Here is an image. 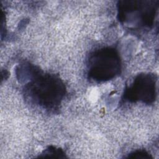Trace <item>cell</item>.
<instances>
[{"label": "cell", "instance_id": "obj_1", "mask_svg": "<svg viewBox=\"0 0 159 159\" xmlns=\"http://www.w3.org/2000/svg\"><path fill=\"white\" fill-rule=\"evenodd\" d=\"M32 98L44 107L52 109L58 105L64 95V86L53 76H40L29 87Z\"/></svg>", "mask_w": 159, "mask_h": 159}, {"label": "cell", "instance_id": "obj_2", "mask_svg": "<svg viewBox=\"0 0 159 159\" xmlns=\"http://www.w3.org/2000/svg\"><path fill=\"white\" fill-rule=\"evenodd\" d=\"M120 65L119 57L114 49L102 48L91 56L89 75L96 80H108L119 73Z\"/></svg>", "mask_w": 159, "mask_h": 159}, {"label": "cell", "instance_id": "obj_3", "mask_svg": "<svg viewBox=\"0 0 159 159\" xmlns=\"http://www.w3.org/2000/svg\"><path fill=\"white\" fill-rule=\"evenodd\" d=\"M126 94L130 100H141L143 102L153 101L155 95L153 78L149 75L139 76L129 88Z\"/></svg>", "mask_w": 159, "mask_h": 159}]
</instances>
